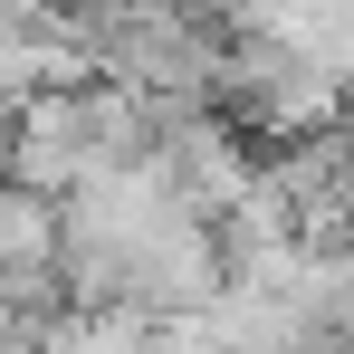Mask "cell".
I'll use <instances>...</instances> for the list:
<instances>
[{
  "mask_svg": "<svg viewBox=\"0 0 354 354\" xmlns=\"http://www.w3.org/2000/svg\"><path fill=\"white\" fill-rule=\"evenodd\" d=\"M335 96H345V77H326V67L288 58V48H268V39H239L221 29V77H211V115L230 124L239 144H297V134H316V124H335Z\"/></svg>",
  "mask_w": 354,
  "mask_h": 354,
  "instance_id": "obj_1",
  "label": "cell"
},
{
  "mask_svg": "<svg viewBox=\"0 0 354 354\" xmlns=\"http://www.w3.org/2000/svg\"><path fill=\"white\" fill-rule=\"evenodd\" d=\"M86 96V86H77ZM77 96H19L10 124H0V182L10 192H39V201H58L67 182L86 173V106Z\"/></svg>",
  "mask_w": 354,
  "mask_h": 354,
  "instance_id": "obj_2",
  "label": "cell"
},
{
  "mask_svg": "<svg viewBox=\"0 0 354 354\" xmlns=\"http://www.w3.org/2000/svg\"><path fill=\"white\" fill-rule=\"evenodd\" d=\"M221 29L268 39V48L326 67V77H345V58H354V10L345 0H221Z\"/></svg>",
  "mask_w": 354,
  "mask_h": 354,
  "instance_id": "obj_3",
  "label": "cell"
}]
</instances>
